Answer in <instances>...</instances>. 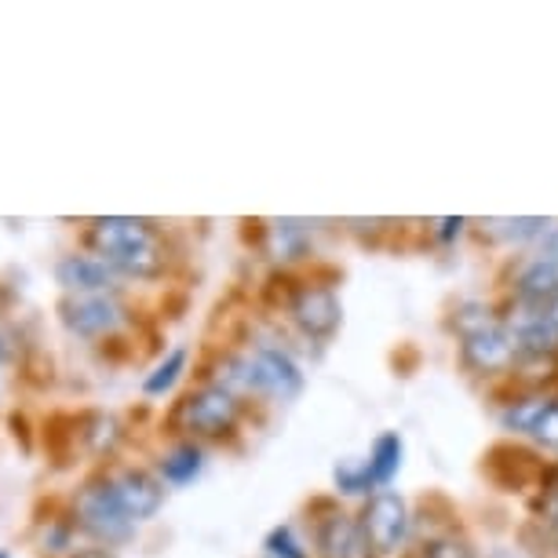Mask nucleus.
Here are the masks:
<instances>
[{
	"mask_svg": "<svg viewBox=\"0 0 558 558\" xmlns=\"http://www.w3.org/2000/svg\"><path fill=\"white\" fill-rule=\"evenodd\" d=\"M544 522H547V530H551V541L558 544V493L547 497V504H544Z\"/></svg>",
	"mask_w": 558,
	"mask_h": 558,
	"instance_id": "nucleus-25",
	"label": "nucleus"
},
{
	"mask_svg": "<svg viewBox=\"0 0 558 558\" xmlns=\"http://www.w3.org/2000/svg\"><path fill=\"white\" fill-rule=\"evenodd\" d=\"M289 311H292V322H296L307 336H318V340L332 336L336 325H340V300H336V292L325 286L300 289L296 296H292Z\"/></svg>",
	"mask_w": 558,
	"mask_h": 558,
	"instance_id": "nucleus-9",
	"label": "nucleus"
},
{
	"mask_svg": "<svg viewBox=\"0 0 558 558\" xmlns=\"http://www.w3.org/2000/svg\"><path fill=\"white\" fill-rule=\"evenodd\" d=\"M441 230H438V238H452V234H460V227H463V219H441V223H438Z\"/></svg>",
	"mask_w": 558,
	"mask_h": 558,
	"instance_id": "nucleus-26",
	"label": "nucleus"
},
{
	"mask_svg": "<svg viewBox=\"0 0 558 558\" xmlns=\"http://www.w3.org/2000/svg\"><path fill=\"white\" fill-rule=\"evenodd\" d=\"M88 245L99 252L118 274L150 281L165 270V245L150 219L102 216L88 227Z\"/></svg>",
	"mask_w": 558,
	"mask_h": 558,
	"instance_id": "nucleus-1",
	"label": "nucleus"
},
{
	"mask_svg": "<svg viewBox=\"0 0 558 558\" xmlns=\"http://www.w3.org/2000/svg\"><path fill=\"white\" fill-rule=\"evenodd\" d=\"M81 438H84V446L96 452V457H102V452H113V449H118V441H121V424H118L113 416H107V413H96V416L84 420Z\"/></svg>",
	"mask_w": 558,
	"mask_h": 558,
	"instance_id": "nucleus-17",
	"label": "nucleus"
},
{
	"mask_svg": "<svg viewBox=\"0 0 558 558\" xmlns=\"http://www.w3.org/2000/svg\"><path fill=\"white\" fill-rule=\"evenodd\" d=\"M59 318L77 336H107L129 322V311L118 296H66L59 303Z\"/></svg>",
	"mask_w": 558,
	"mask_h": 558,
	"instance_id": "nucleus-5",
	"label": "nucleus"
},
{
	"mask_svg": "<svg viewBox=\"0 0 558 558\" xmlns=\"http://www.w3.org/2000/svg\"><path fill=\"white\" fill-rule=\"evenodd\" d=\"M544 314H547V318H551V322L558 325V300H555V303H547V307H544Z\"/></svg>",
	"mask_w": 558,
	"mask_h": 558,
	"instance_id": "nucleus-28",
	"label": "nucleus"
},
{
	"mask_svg": "<svg viewBox=\"0 0 558 558\" xmlns=\"http://www.w3.org/2000/svg\"><path fill=\"white\" fill-rule=\"evenodd\" d=\"M420 558H475V547L463 536H435L420 547Z\"/></svg>",
	"mask_w": 558,
	"mask_h": 558,
	"instance_id": "nucleus-20",
	"label": "nucleus"
},
{
	"mask_svg": "<svg viewBox=\"0 0 558 558\" xmlns=\"http://www.w3.org/2000/svg\"><path fill=\"white\" fill-rule=\"evenodd\" d=\"M514 296L519 303H530V307H547V303L558 300V263H544L533 259L525 263L514 278Z\"/></svg>",
	"mask_w": 558,
	"mask_h": 558,
	"instance_id": "nucleus-12",
	"label": "nucleus"
},
{
	"mask_svg": "<svg viewBox=\"0 0 558 558\" xmlns=\"http://www.w3.org/2000/svg\"><path fill=\"white\" fill-rule=\"evenodd\" d=\"M519 343H514V336L504 325H486V329L463 336V362L475 373H508V368L519 365Z\"/></svg>",
	"mask_w": 558,
	"mask_h": 558,
	"instance_id": "nucleus-6",
	"label": "nucleus"
},
{
	"mask_svg": "<svg viewBox=\"0 0 558 558\" xmlns=\"http://www.w3.org/2000/svg\"><path fill=\"white\" fill-rule=\"evenodd\" d=\"M56 281L70 296H113L121 274L96 256H62L56 267Z\"/></svg>",
	"mask_w": 558,
	"mask_h": 558,
	"instance_id": "nucleus-7",
	"label": "nucleus"
},
{
	"mask_svg": "<svg viewBox=\"0 0 558 558\" xmlns=\"http://www.w3.org/2000/svg\"><path fill=\"white\" fill-rule=\"evenodd\" d=\"M238 413H241L238 398L213 384V387H202V391L186 395L175 420H179V427L191 430V435L219 438L238 424Z\"/></svg>",
	"mask_w": 558,
	"mask_h": 558,
	"instance_id": "nucleus-3",
	"label": "nucleus"
},
{
	"mask_svg": "<svg viewBox=\"0 0 558 558\" xmlns=\"http://www.w3.org/2000/svg\"><path fill=\"white\" fill-rule=\"evenodd\" d=\"M77 558H110V555H102V551H84V555H77Z\"/></svg>",
	"mask_w": 558,
	"mask_h": 558,
	"instance_id": "nucleus-29",
	"label": "nucleus"
},
{
	"mask_svg": "<svg viewBox=\"0 0 558 558\" xmlns=\"http://www.w3.org/2000/svg\"><path fill=\"white\" fill-rule=\"evenodd\" d=\"M533 259H544V263H558V230H547L541 238V248H536Z\"/></svg>",
	"mask_w": 558,
	"mask_h": 558,
	"instance_id": "nucleus-24",
	"label": "nucleus"
},
{
	"mask_svg": "<svg viewBox=\"0 0 558 558\" xmlns=\"http://www.w3.org/2000/svg\"><path fill=\"white\" fill-rule=\"evenodd\" d=\"M318 555L322 558H373V544L362 530V522L351 514H329L318 525Z\"/></svg>",
	"mask_w": 558,
	"mask_h": 558,
	"instance_id": "nucleus-10",
	"label": "nucleus"
},
{
	"mask_svg": "<svg viewBox=\"0 0 558 558\" xmlns=\"http://www.w3.org/2000/svg\"><path fill=\"white\" fill-rule=\"evenodd\" d=\"M547 219H489L486 223V234L497 238V241H525V238H544L547 234Z\"/></svg>",
	"mask_w": 558,
	"mask_h": 558,
	"instance_id": "nucleus-18",
	"label": "nucleus"
},
{
	"mask_svg": "<svg viewBox=\"0 0 558 558\" xmlns=\"http://www.w3.org/2000/svg\"><path fill=\"white\" fill-rule=\"evenodd\" d=\"M555 398H547V395H530V398H519V402H511L508 409L500 413L504 420V427L508 430H522V435H533L536 424L544 420V413L551 409Z\"/></svg>",
	"mask_w": 558,
	"mask_h": 558,
	"instance_id": "nucleus-16",
	"label": "nucleus"
},
{
	"mask_svg": "<svg viewBox=\"0 0 558 558\" xmlns=\"http://www.w3.org/2000/svg\"><path fill=\"white\" fill-rule=\"evenodd\" d=\"M267 555L270 558H307L303 544L296 541V533H292V525H278V530H270Z\"/></svg>",
	"mask_w": 558,
	"mask_h": 558,
	"instance_id": "nucleus-21",
	"label": "nucleus"
},
{
	"mask_svg": "<svg viewBox=\"0 0 558 558\" xmlns=\"http://www.w3.org/2000/svg\"><path fill=\"white\" fill-rule=\"evenodd\" d=\"M357 522H362V530L376 555H395L409 533V508L395 489H380L368 497Z\"/></svg>",
	"mask_w": 558,
	"mask_h": 558,
	"instance_id": "nucleus-4",
	"label": "nucleus"
},
{
	"mask_svg": "<svg viewBox=\"0 0 558 558\" xmlns=\"http://www.w3.org/2000/svg\"><path fill=\"white\" fill-rule=\"evenodd\" d=\"M0 558H8V551H0Z\"/></svg>",
	"mask_w": 558,
	"mask_h": 558,
	"instance_id": "nucleus-30",
	"label": "nucleus"
},
{
	"mask_svg": "<svg viewBox=\"0 0 558 558\" xmlns=\"http://www.w3.org/2000/svg\"><path fill=\"white\" fill-rule=\"evenodd\" d=\"M110 482H113L118 500L124 504V511H129L135 522L150 519V514H157V508L165 504V486L154 475H146V471L124 468L118 475H110Z\"/></svg>",
	"mask_w": 558,
	"mask_h": 558,
	"instance_id": "nucleus-11",
	"label": "nucleus"
},
{
	"mask_svg": "<svg viewBox=\"0 0 558 558\" xmlns=\"http://www.w3.org/2000/svg\"><path fill=\"white\" fill-rule=\"evenodd\" d=\"M183 368H186V351H183V347H175V351L168 354L165 362L157 365L150 376H146L143 391L150 395V398L165 395V391H172V387H175V380H179V376H183Z\"/></svg>",
	"mask_w": 558,
	"mask_h": 558,
	"instance_id": "nucleus-19",
	"label": "nucleus"
},
{
	"mask_svg": "<svg viewBox=\"0 0 558 558\" xmlns=\"http://www.w3.org/2000/svg\"><path fill=\"white\" fill-rule=\"evenodd\" d=\"M248 357H252V368H256V380H259V391L263 395H274V398L300 395L303 373H300V365L292 362V354L286 351V347H278V343H256Z\"/></svg>",
	"mask_w": 558,
	"mask_h": 558,
	"instance_id": "nucleus-8",
	"label": "nucleus"
},
{
	"mask_svg": "<svg viewBox=\"0 0 558 558\" xmlns=\"http://www.w3.org/2000/svg\"><path fill=\"white\" fill-rule=\"evenodd\" d=\"M73 519L88 536H96L102 544H121L135 533V519L124 511V504L113 493L110 478H92L88 486L77 493L73 504Z\"/></svg>",
	"mask_w": 558,
	"mask_h": 558,
	"instance_id": "nucleus-2",
	"label": "nucleus"
},
{
	"mask_svg": "<svg viewBox=\"0 0 558 558\" xmlns=\"http://www.w3.org/2000/svg\"><path fill=\"white\" fill-rule=\"evenodd\" d=\"M533 438H536V441H544V446H555V449H558V402H551V409H547L544 420L536 424Z\"/></svg>",
	"mask_w": 558,
	"mask_h": 558,
	"instance_id": "nucleus-23",
	"label": "nucleus"
},
{
	"mask_svg": "<svg viewBox=\"0 0 558 558\" xmlns=\"http://www.w3.org/2000/svg\"><path fill=\"white\" fill-rule=\"evenodd\" d=\"M311 248V230L303 219H274L270 223V252L274 259L281 263H292V259H303Z\"/></svg>",
	"mask_w": 558,
	"mask_h": 558,
	"instance_id": "nucleus-13",
	"label": "nucleus"
},
{
	"mask_svg": "<svg viewBox=\"0 0 558 558\" xmlns=\"http://www.w3.org/2000/svg\"><path fill=\"white\" fill-rule=\"evenodd\" d=\"M202 468H205L202 446H194V441H183V446H175L161 460V478L172 482V486H186V482H194L197 475H202Z\"/></svg>",
	"mask_w": 558,
	"mask_h": 558,
	"instance_id": "nucleus-15",
	"label": "nucleus"
},
{
	"mask_svg": "<svg viewBox=\"0 0 558 558\" xmlns=\"http://www.w3.org/2000/svg\"><path fill=\"white\" fill-rule=\"evenodd\" d=\"M336 486L343 493H368L373 489V478H368L365 463H340V468H336Z\"/></svg>",
	"mask_w": 558,
	"mask_h": 558,
	"instance_id": "nucleus-22",
	"label": "nucleus"
},
{
	"mask_svg": "<svg viewBox=\"0 0 558 558\" xmlns=\"http://www.w3.org/2000/svg\"><path fill=\"white\" fill-rule=\"evenodd\" d=\"M12 427H15V438H23V446L29 449V438H26V420H23V416H12Z\"/></svg>",
	"mask_w": 558,
	"mask_h": 558,
	"instance_id": "nucleus-27",
	"label": "nucleus"
},
{
	"mask_svg": "<svg viewBox=\"0 0 558 558\" xmlns=\"http://www.w3.org/2000/svg\"><path fill=\"white\" fill-rule=\"evenodd\" d=\"M402 435L398 430H387V435L376 438V446L373 452H368V478H373V486H387L395 475H398V468H402Z\"/></svg>",
	"mask_w": 558,
	"mask_h": 558,
	"instance_id": "nucleus-14",
	"label": "nucleus"
}]
</instances>
